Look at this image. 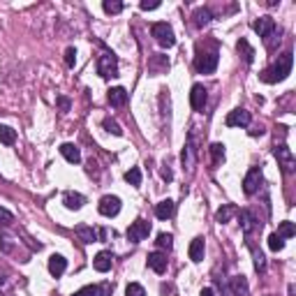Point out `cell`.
Instances as JSON below:
<instances>
[{
	"label": "cell",
	"mask_w": 296,
	"mask_h": 296,
	"mask_svg": "<svg viewBox=\"0 0 296 296\" xmlns=\"http://www.w3.org/2000/svg\"><path fill=\"white\" fill-rule=\"evenodd\" d=\"M72 296H102V294H100V284H88V287L79 289L77 294H72Z\"/></svg>",
	"instance_id": "d590c367"
},
{
	"label": "cell",
	"mask_w": 296,
	"mask_h": 296,
	"mask_svg": "<svg viewBox=\"0 0 296 296\" xmlns=\"http://www.w3.org/2000/svg\"><path fill=\"white\" fill-rule=\"evenodd\" d=\"M275 160H278V164L282 167V171L284 174H294V167H296V160H294V155H291V151L287 148L284 144H280V146H275Z\"/></svg>",
	"instance_id": "8992f818"
},
{
	"label": "cell",
	"mask_w": 296,
	"mask_h": 296,
	"mask_svg": "<svg viewBox=\"0 0 296 296\" xmlns=\"http://www.w3.org/2000/svg\"><path fill=\"white\" fill-rule=\"evenodd\" d=\"M275 234H278L280 238H291V236L296 234L294 222H289V220H284V222H280V227H278V231H275Z\"/></svg>",
	"instance_id": "4316f807"
},
{
	"label": "cell",
	"mask_w": 296,
	"mask_h": 296,
	"mask_svg": "<svg viewBox=\"0 0 296 296\" xmlns=\"http://www.w3.org/2000/svg\"><path fill=\"white\" fill-rule=\"evenodd\" d=\"M187 252H190V259H192L194 264L204 259V238H201V236H197V238L190 243V250H187Z\"/></svg>",
	"instance_id": "ffe728a7"
},
{
	"label": "cell",
	"mask_w": 296,
	"mask_h": 296,
	"mask_svg": "<svg viewBox=\"0 0 296 296\" xmlns=\"http://www.w3.org/2000/svg\"><path fill=\"white\" fill-rule=\"evenodd\" d=\"M139 7L144 10V12H148V10H157V7H160V3H148V0H144Z\"/></svg>",
	"instance_id": "60d3db41"
},
{
	"label": "cell",
	"mask_w": 296,
	"mask_h": 296,
	"mask_svg": "<svg viewBox=\"0 0 296 296\" xmlns=\"http://www.w3.org/2000/svg\"><path fill=\"white\" fill-rule=\"evenodd\" d=\"M291 65H294V58H291V51H284L282 56H278V61L273 63L271 67H266L264 72L259 74V79L264 84H278L291 74Z\"/></svg>",
	"instance_id": "6da1fadb"
},
{
	"label": "cell",
	"mask_w": 296,
	"mask_h": 296,
	"mask_svg": "<svg viewBox=\"0 0 296 296\" xmlns=\"http://www.w3.org/2000/svg\"><path fill=\"white\" fill-rule=\"evenodd\" d=\"M65 63L70 67H74V63H77V49H74V47H70L65 51Z\"/></svg>",
	"instance_id": "f35d334b"
},
{
	"label": "cell",
	"mask_w": 296,
	"mask_h": 296,
	"mask_svg": "<svg viewBox=\"0 0 296 296\" xmlns=\"http://www.w3.org/2000/svg\"><path fill=\"white\" fill-rule=\"evenodd\" d=\"M250 121H252V116H250V111L245 109H234L227 114V127H248Z\"/></svg>",
	"instance_id": "9c48e42d"
},
{
	"label": "cell",
	"mask_w": 296,
	"mask_h": 296,
	"mask_svg": "<svg viewBox=\"0 0 296 296\" xmlns=\"http://www.w3.org/2000/svg\"><path fill=\"white\" fill-rule=\"evenodd\" d=\"M0 141L5 146H12L17 141V132H14L10 125H0Z\"/></svg>",
	"instance_id": "484cf974"
},
{
	"label": "cell",
	"mask_w": 296,
	"mask_h": 296,
	"mask_svg": "<svg viewBox=\"0 0 296 296\" xmlns=\"http://www.w3.org/2000/svg\"><path fill=\"white\" fill-rule=\"evenodd\" d=\"M252 257H254V268H257V271H264V268H266L264 252H261V250H257V248H252Z\"/></svg>",
	"instance_id": "d6a6232c"
},
{
	"label": "cell",
	"mask_w": 296,
	"mask_h": 296,
	"mask_svg": "<svg viewBox=\"0 0 296 296\" xmlns=\"http://www.w3.org/2000/svg\"><path fill=\"white\" fill-rule=\"evenodd\" d=\"M201 296H215V291L211 287H206V289H201Z\"/></svg>",
	"instance_id": "ee69618b"
},
{
	"label": "cell",
	"mask_w": 296,
	"mask_h": 296,
	"mask_svg": "<svg viewBox=\"0 0 296 296\" xmlns=\"http://www.w3.org/2000/svg\"><path fill=\"white\" fill-rule=\"evenodd\" d=\"M252 28H254V33L264 40V37H268L273 31H278V26H275V21H273L271 17H261V19H257L252 24Z\"/></svg>",
	"instance_id": "30bf717a"
},
{
	"label": "cell",
	"mask_w": 296,
	"mask_h": 296,
	"mask_svg": "<svg viewBox=\"0 0 296 296\" xmlns=\"http://www.w3.org/2000/svg\"><path fill=\"white\" fill-rule=\"evenodd\" d=\"M102 125H104V130H107V132H111L114 137H121V134H123L121 125H118L116 121H111V118H104V123H102Z\"/></svg>",
	"instance_id": "4dcf8cb0"
},
{
	"label": "cell",
	"mask_w": 296,
	"mask_h": 296,
	"mask_svg": "<svg viewBox=\"0 0 296 296\" xmlns=\"http://www.w3.org/2000/svg\"><path fill=\"white\" fill-rule=\"evenodd\" d=\"M259 185H261V167H252L245 174V178H243V192L250 197V194H254L259 190Z\"/></svg>",
	"instance_id": "ba28073f"
},
{
	"label": "cell",
	"mask_w": 296,
	"mask_h": 296,
	"mask_svg": "<svg viewBox=\"0 0 296 296\" xmlns=\"http://www.w3.org/2000/svg\"><path fill=\"white\" fill-rule=\"evenodd\" d=\"M97 72H100L102 79L118 77V58H116L111 51H104V54L97 58Z\"/></svg>",
	"instance_id": "7a4b0ae2"
},
{
	"label": "cell",
	"mask_w": 296,
	"mask_h": 296,
	"mask_svg": "<svg viewBox=\"0 0 296 296\" xmlns=\"http://www.w3.org/2000/svg\"><path fill=\"white\" fill-rule=\"evenodd\" d=\"M125 296H146V289L139 282H130L125 289Z\"/></svg>",
	"instance_id": "e575fe53"
},
{
	"label": "cell",
	"mask_w": 296,
	"mask_h": 296,
	"mask_svg": "<svg viewBox=\"0 0 296 296\" xmlns=\"http://www.w3.org/2000/svg\"><path fill=\"white\" fill-rule=\"evenodd\" d=\"M153 67H162V70H167V67H169V61H167L164 56H155V58L151 61V70Z\"/></svg>",
	"instance_id": "74e56055"
},
{
	"label": "cell",
	"mask_w": 296,
	"mask_h": 296,
	"mask_svg": "<svg viewBox=\"0 0 296 296\" xmlns=\"http://www.w3.org/2000/svg\"><path fill=\"white\" fill-rule=\"evenodd\" d=\"M229 289L234 296H250V287H248V280L243 275H234L229 280Z\"/></svg>",
	"instance_id": "9a60e30c"
},
{
	"label": "cell",
	"mask_w": 296,
	"mask_h": 296,
	"mask_svg": "<svg viewBox=\"0 0 296 296\" xmlns=\"http://www.w3.org/2000/svg\"><path fill=\"white\" fill-rule=\"evenodd\" d=\"M208 151H211L213 162H215V164H220L224 160V146L222 144H211V148H208Z\"/></svg>",
	"instance_id": "f546056e"
},
{
	"label": "cell",
	"mask_w": 296,
	"mask_h": 296,
	"mask_svg": "<svg viewBox=\"0 0 296 296\" xmlns=\"http://www.w3.org/2000/svg\"><path fill=\"white\" fill-rule=\"evenodd\" d=\"M111 291H114V284H111V282L100 284V294H102V296H111Z\"/></svg>",
	"instance_id": "ab89813d"
},
{
	"label": "cell",
	"mask_w": 296,
	"mask_h": 296,
	"mask_svg": "<svg viewBox=\"0 0 296 296\" xmlns=\"http://www.w3.org/2000/svg\"><path fill=\"white\" fill-rule=\"evenodd\" d=\"M268 248H271L273 252H280V250L284 248V238H280L278 234H271L268 236Z\"/></svg>",
	"instance_id": "1f68e13d"
},
{
	"label": "cell",
	"mask_w": 296,
	"mask_h": 296,
	"mask_svg": "<svg viewBox=\"0 0 296 296\" xmlns=\"http://www.w3.org/2000/svg\"><path fill=\"white\" fill-rule=\"evenodd\" d=\"M174 208H176L174 201H171V199H164V201H160V204L155 206V215H157L160 220H169L171 215H174Z\"/></svg>",
	"instance_id": "44dd1931"
},
{
	"label": "cell",
	"mask_w": 296,
	"mask_h": 296,
	"mask_svg": "<svg viewBox=\"0 0 296 296\" xmlns=\"http://www.w3.org/2000/svg\"><path fill=\"white\" fill-rule=\"evenodd\" d=\"M236 49H238V54L243 56V61L248 63V65L254 61V49L248 44V40H243V37H241V40H238V44H236Z\"/></svg>",
	"instance_id": "cb8c5ba5"
},
{
	"label": "cell",
	"mask_w": 296,
	"mask_h": 296,
	"mask_svg": "<svg viewBox=\"0 0 296 296\" xmlns=\"http://www.w3.org/2000/svg\"><path fill=\"white\" fill-rule=\"evenodd\" d=\"M151 35L157 40V44L160 47H174L176 44V37H174V31H171V26H167L164 21H160V24H153L151 26Z\"/></svg>",
	"instance_id": "3957f363"
},
{
	"label": "cell",
	"mask_w": 296,
	"mask_h": 296,
	"mask_svg": "<svg viewBox=\"0 0 296 296\" xmlns=\"http://www.w3.org/2000/svg\"><path fill=\"white\" fill-rule=\"evenodd\" d=\"M157 248H167V250H171V245H174V236H171V234H164V231H162V234H160V236H157Z\"/></svg>",
	"instance_id": "836d02e7"
},
{
	"label": "cell",
	"mask_w": 296,
	"mask_h": 296,
	"mask_svg": "<svg viewBox=\"0 0 296 296\" xmlns=\"http://www.w3.org/2000/svg\"><path fill=\"white\" fill-rule=\"evenodd\" d=\"M102 7L107 14H121L123 12V3H118V0H104Z\"/></svg>",
	"instance_id": "f1b7e54d"
},
{
	"label": "cell",
	"mask_w": 296,
	"mask_h": 296,
	"mask_svg": "<svg viewBox=\"0 0 296 296\" xmlns=\"http://www.w3.org/2000/svg\"><path fill=\"white\" fill-rule=\"evenodd\" d=\"M218 63H220V56L215 51H208V54H199L194 58V67L199 74H213L218 70Z\"/></svg>",
	"instance_id": "277c9868"
},
{
	"label": "cell",
	"mask_w": 296,
	"mask_h": 296,
	"mask_svg": "<svg viewBox=\"0 0 296 296\" xmlns=\"http://www.w3.org/2000/svg\"><path fill=\"white\" fill-rule=\"evenodd\" d=\"M97 211L102 213L104 218H114V215H118V213H121V199H118V197H114V194H107V197H102V199H100V204H97Z\"/></svg>",
	"instance_id": "52a82bcc"
},
{
	"label": "cell",
	"mask_w": 296,
	"mask_h": 296,
	"mask_svg": "<svg viewBox=\"0 0 296 296\" xmlns=\"http://www.w3.org/2000/svg\"><path fill=\"white\" fill-rule=\"evenodd\" d=\"M231 215H236V206L224 204L222 208H220V211L215 213V220H218L220 224H224V222H229V220H231Z\"/></svg>",
	"instance_id": "d4e9b609"
},
{
	"label": "cell",
	"mask_w": 296,
	"mask_h": 296,
	"mask_svg": "<svg viewBox=\"0 0 296 296\" xmlns=\"http://www.w3.org/2000/svg\"><path fill=\"white\" fill-rule=\"evenodd\" d=\"M14 222V215L10 211H7V208H3V206H0V224H12Z\"/></svg>",
	"instance_id": "8d00e7d4"
},
{
	"label": "cell",
	"mask_w": 296,
	"mask_h": 296,
	"mask_svg": "<svg viewBox=\"0 0 296 296\" xmlns=\"http://www.w3.org/2000/svg\"><path fill=\"white\" fill-rule=\"evenodd\" d=\"M151 234V222H146V220H134L130 227H127V241L132 243H141L144 238H148Z\"/></svg>",
	"instance_id": "5b68a950"
},
{
	"label": "cell",
	"mask_w": 296,
	"mask_h": 296,
	"mask_svg": "<svg viewBox=\"0 0 296 296\" xmlns=\"http://www.w3.org/2000/svg\"><path fill=\"white\" fill-rule=\"evenodd\" d=\"M107 100H109L111 107H123V104L127 102V91L123 88V86H118V88H111L109 95H107Z\"/></svg>",
	"instance_id": "d6986e66"
},
{
	"label": "cell",
	"mask_w": 296,
	"mask_h": 296,
	"mask_svg": "<svg viewBox=\"0 0 296 296\" xmlns=\"http://www.w3.org/2000/svg\"><path fill=\"white\" fill-rule=\"evenodd\" d=\"M61 155L65 157L67 162H72V164L81 162V153H79V148L74 144H63L61 146Z\"/></svg>",
	"instance_id": "7402d4cb"
},
{
	"label": "cell",
	"mask_w": 296,
	"mask_h": 296,
	"mask_svg": "<svg viewBox=\"0 0 296 296\" xmlns=\"http://www.w3.org/2000/svg\"><path fill=\"white\" fill-rule=\"evenodd\" d=\"M289 296H294V287H289Z\"/></svg>",
	"instance_id": "f6af8a7d"
},
{
	"label": "cell",
	"mask_w": 296,
	"mask_h": 296,
	"mask_svg": "<svg viewBox=\"0 0 296 296\" xmlns=\"http://www.w3.org/2000/svg\"><path fill=\"white\" fill-rule=\"evenodd\" d=\"M63 204H65L70 211H79V208H84L86 197L79 192H65L63 194Z\"/></svg>",
	"instance_id": "2e32d148"
},
{
	"label": "cell",
	"mask_w": 296,
	"mask_h": 296,
	"mask_svg": "<svg viewBox=\"0 0 296 296\" xmlns=\"http://www.w3.org/2000/svg\"><path fill=\"white\" fill-rule=\"evenodd\" d=\"M74 234L79 236V241H81V243H95V241H100V238H97V229L88 227V224H79L77 229H74Z\"/></svg>",
	"instance_id": "ac0fdd59"
},
{
	"label": "cell",
	"mask_w": 296,
	"mask_h": 296,
	"mask_svg": "<svg viewBox=\"0 0 296 296\" xmlns=\"http://www.w3.org/2000/svg\"><path fill=\"white\" fill-rule=\"evenodd\" d=\"M190 104H192L194 111H204V107H206V88L201 84L192 86V91H190Z\"/></svg>",
	"instance_id": "8fae6325"
},
{
	"label": "cell",
	"mask_w": 296,
	"mask_h": 296,
	"mask_svg": "<svg viewBox=\"0 0 296 296\" xmlns=\"http://www.w3.org/2000/svg\"><path fill=\"white\" fill-rule=\"evenodd\" d=\"M167 264H169V261H167V254L164 252H151L148 254V266H151L155 273H164L167 271Z\"/></svg>",
	"instance_id": "e0dca14e"
},
{
	"label": "cell",
	"mask_w": 296,
	"mask_h": 296,
	"mask_svg": "<svg viewBox=\"0 0 296 296\" xmlns=\"http://www.w3.org/2000/svg\"><path fill=\"white\" fill-rule=\"evenodd\" d=\"M238 215H241V229L245 231V236H250L254 229H259V220L254 218V215L248 211V208H243Z\"/></svg>",
	"instance_id": "7c38bea8"
},
{
	"label": "cell",
	"mask_w": 296,
	"mask_h": 296,
	"mask_svg": "<svg viewBox=\"0 0 296 296\" xmlns=\"http://www.w3.org/2000/svg\"><path fill=\"white\" fill-rule=\"evenodd\" d=\"M162 178H164V181H171V178H174V174H171L169 167H164V169H162Z\"/></svg>",
	"instance_id": "7bdbcfd3"
},
{
	"label": "cell",
	"mask_w": 296,
	"mask_h": 296,
	"mask_svg": "<svg viewBox=\"0 0 296 296\" xmlns=\"http://www.w3.org/2000/svg\"><path fill=\"white\" fill-rule=\"evenodd\" d=\"M125 181L130 183V185L139 187L141 185V169H139V167H132L130 171H125Z\"/></svg>",
	"instance_id": "83f0119b"
},
{
	"label": "cell",
	"mask_w": 296,
	"mask_h": 296,
	"mask_svg": "<svg viewBox=\"0 0 296 296\" xmlns=\"http://www.w3.org/2000/svg\"><path fill=\"white\" fill-rule=\"evenodd\" d=\"M67 268V259L63 254H51V259H49V273L54 275V278H61L63 273Z\"/></svg>",
	"instance_id": "4fadbf2b"
},
{
	"label": "cell",
	"mask_w": 296,
	"mask_h": 296,
	"mask_svg": "<svg viewBox=\"0 0 296 296\" xmlns=\"http://www.w3.org/2000/svg\"><path fill=\"white\" fill-rule=\"evenodd\" d=\"M58 107H61L63 111H67L70 109V100H67V97H61V100H58Z\"/></svg>",
	"instance_id": "b9f144b4"
},
{
	"label": "cell",
	"mask_w": 296,
	"mask_h": 296,
	"mask_svg": "<svg viewBox=\"0 0 296 296\" xmlns=\"http://www.w3.org/2000/svg\"><path fill=\"white\" fill-rule=\"evenodd\" d=\"M111 264H114V254L111 252H97L95 254V259H93V266H95V271H100V273H107L111 268Z\"/></svg>",
	"instance_id": "5bb4252c"
},
{
	"label": "cell",
	"mask_w": 296,
	"mask_h": 296,
	"mask_svg": "<svg viewBox=\"0 0 296 296\" xmlns=\"http://www.w3.org/2000/svg\"><path fill=\"white\" fill-rule=\"evenodd\" d=\"M192 19H194V26H199V28H204L206 24H211L213 14H211V10H208V7H199V10H194Z\"/></svg>",
	"instance_id": "603a6c76"
}]
</instances>
